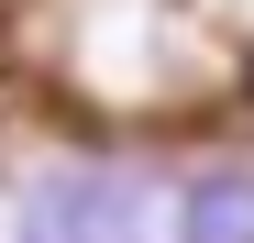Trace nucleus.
Returning a JSON list of instances; mask_svg holds the SVG:
<instances>
[{
  "mask_svg": "<svg viewBox=\"0 0 254 243\" xmlns=\"http://www.w3.org/2000/svg\"><path fill=\"white\" fill-rule=\"evenodd\" d=\"M22 243H144L133 188H122V177H56L22 210Z\"/></svg>",
  "mask_w": 254,
  "mask_h": 243,
  "instance_id": "f257e3e1",
  "label": "nucleus"
},
{
  "mask_svg": "<svg viewBox=\"0 0 254 243\" xmlns=\"http://www.w3.org/2000/svg\"><path fill=\"white\" fill-rule=\"evenodd\" d=\"M177 243H254V177H199L177 199Z\"/></svg>",
  "mask_w": 254,
  "mask_h": 243,
  "instance_id": "f03ea898",
  "label": "nucleus"
}]
</instances>
